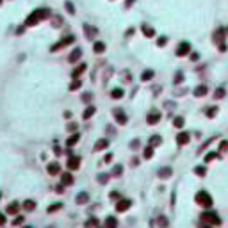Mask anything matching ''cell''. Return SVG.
Returning a JSON list of instances; mask_svg holds the SVG:
<instances>
[{
	"label": "cell",
	"mask_w": 228,
	"mask_h": 228,
	"mask_svg": "<svg viewBox=\"0 0 228 228\" xmlns=\"http://www.w3.org/2000/svg\"><path fill=\"white\" fill-rule=\"evenodd\" d=\"M114 116H116V120H118V123L125 125L127 123V114L121 111V109H114Z\"/></svg>",
	"instance_id": "obj_9"
},
{
	"label": "cell",
	"mask_w": 228,
	"mask_h": 228,
	"mask_svg": "<svg viewBox=\"0 0 228 228\" xmlns=\"http://www.w3.org/2000/svg\"><path fill=\"white\" fill-rule=\"evenodd\" d=\"M169 175H171V169H169V167H166V169H160V171H159V176H160V178H167Z\"/></svg>",
	"instance_id": "obj_26"
},
{
	"label": "cell",
	"mask_w": 228,
	"mask_h": 228,
	"mask_svg": "<svg viewBox=\"0 0 228 228\" xmlns=\"http://www.w3.org/2000/svg\"><path fill=\"white\" fill-rule=\"evenodd\" d=\"M73 41H75V38H73V36H68V38H64L62 41H59L57 45H53V46H52V52L59 50L61 46H66V45H70V43H73Z\"/></svg>",
	"instance_id": "obj_5"
},
{
	"label": "cell",
	"mask_w": 228,
	"mask_h": 228,
	"mask_svg": "<svg viewBox=\"0 0 228 228\" xmlns=\"http://www.w3.org/2000/svg\"><path fill=\"white\" fill-rule=\"evenodd\" d=\"M182 79H184V75H182V73H178V75L175 77V80H176V82H178V80H182Z\"/></svg>",
	"instance_id": "obj_47"
},
{
	"label": "cell",
	"mask_w": 228,
	"mask_h": 228,
	"mask_svg": "<svg viewBox=\"0 0 228 228\" xmlns=\"http://www.w3.org/2000/svg\"><path fill=\"white\" fill-rule=\"evenodd\" d=\"M6 221H7V219H6V214H0V226H4Z\"/></svg>",
	"instance_id": "obj_41"
},
{
	"label": "cell",
	"mask_w": 228,
	"mask_h": 228,
	"mask_svg": "<svg viewBox=\"0 0 228 228\" xmlns=\"http://www.w3.org/2000/svg\"><path fill=\"white\" fill-rule=\"evenodd\" d=\"M157 223H159V226H160V228H166L167 226V219L164 218V216H160V218L157 219Z\"/></svg>",
	"instance_id": "obj_27"
},
{
	"label": "cell",
	"mask_w": 228,
	"mask_h": 228,
	"mask_svg": "<svg viewBox=\"0 0 228 228\" xmlns=\"http://www.w3.org/2000/svg\"><path fill=\"white\" fill-rule=\"evenodd\" d=\"M89 100H91V94L86 93V94H84V102H89Z\"/></svg>",
	"instance_id": "obj_46"
},
{
	"label": "cell",
	"mask_w": 228,
	"mask_h": 228,
	"mask_svg": "<svg viewBox=\"0 0 228 228\" xmlns=\"http://www.w3.org/2000/svg\"><path fill=\"white\" fill-rule=\"evenodd\" d=\"M130 207H132V201H130V200H120V201L116 203V210H118V212H127Z\"/></svg>",
	"instance_id": "obj_4"
},
{
	"label": "cell",
	"mask_w": 228,
	"mask_h": 228,
	"mask_svg": "<svg viewBox=\"0 0 228 228\" xmlns=\"http://www.w3.org/2000/svg\"><path fill=\"white\" fill-rule=\"evenodd\" d=\"M201 221H203V223H207V226H214V228L221 225V218H219L216 212H212V210L203 212V214H201Z\"/></svg>",
	"instance_id": "obj_2"
},
{
	"label": "cell",
	"mask_w": 228,
	"mask_h": 228,
	"mask_svg": "<svg viewBox=\"0 0 228 228\" xmlns=\"http://www.w3.org/2000/svg\"><path fill=\"white\" fill-rule=\"evenodd\" d=\"M112 98H116V100H118V98H121V96H123V89H120V87H118V89H112Z\"/></svg>",
	"instance_id": "obj_25"
},
{
	"label": "cell",
	"mask_w": 228,
	"mask_h": 228,
	"mask_svg": "<svg viewBox=\"0 0 228 228\" xmlns=\"http://www.w3.org/2000/svg\"><path fill=\"white\" fill-rule=\"evenodd\" d=\"M228 148V143H225V141H223V143H221V150H226Z\"/></svg>",
	"instance_id": "obj_48"
},
{
	"label": "cell",
	"mask_w": 228,
	"mask_h": 228,
	"mask_svg": "<svg viewBox=\"0 0 228 228\" xmlns=\"http://www.w3.org/2000/svg\"><path fill=\"white\" fill-rule=\"evenodd\" d=\"M118 226V221L114 216H109V218L105 219V228H116Z\"/></svg>",
	"instance_id": "obj_11"
},
{
	"label": "cell",
	"mask_w": 228,
	"mask_h": 228,
	"mask_svg": "<svg viewBox=\"0 0 228 228\" xmlns=\"http://www.w3.org/2000/svg\"><path fill=\"white\" fill-rule=\"evenodd\" d=\"M203 228H212V226H203Z\"/></svg>",
	"instance_id": "obj_50"
},
{
	"label": "cell",
	"mask_w": 228,
	"mask_h": 228,
	"mask_svg": "<svg viewBox=\"0 0 228 228\" xmlns=\"http://www.w3.org/2000/svg\"><path fill=\"white\" fill-rule=\"evenodd\" d=\"M107 145H109V141H107V139H102V141H98V143H96L94 150H102V148H105Z\"/></svg>",
	"instance_id": "obj_24"
},
{
	"label": "cell",
	"mask_w": 228,
	"mask_h": 228,
	"mask_svg": "<svg viewBox=\"0 0 228 228\" xmlns=\"http://www.w3.org/2000/svg\"><path fill=\"white\" fill-rule=\"evenodd\" d=\"M79 166H80V157L70 155V159H68V167H70V169H79Z\"/></svg>",
	"instance_id": "obj_6"
},
{
	"label": "cell",
	"mask_w": 228,
	"mask_h": 228,
	"mask_svg": "<svg viewBox=\"0 0 228 228\" xmlns=\"http://www.w3.org/2000/svg\"><path fill=\"white\" fill-rule=\"evenodd\" d=\"M0 2H2V0H0Z\"/></svg>",
	"instance_id": "obj_51"
},
{
	"label": "cell",
	"mask_w": 228,
	"mask_h": 228,
	"mask_svg": "<svg viewBox=\"0 0 228 228\" xmlns=\"http://www.w3.org/2000/svg\"><path fill=\"white\" fill-rule=\"evenodd\" d=\"M132 2H134V0H127V7H128V6H132Z\"/></svg>",
	"instance_id": "obj_49"
},
{
	"label": "cell",
	"mask_w": 228,
	"mask_h": 228,
	"mask_svg": "<svg viewBox=\"0 0 228 228\" xmlns=\"http://www.w3.org/2000/svg\"><path fill=\"white\" fill-rule=\"evenodd\" d=\"M48 14H50V11H48V9H38V11H34L31 16L27 18L25 25H29V27H31V25H36V23H39L43 18H46Z\"/></svg>",
	"instance_id": "obj_1"
},
{
	"label": "cell",
	"mask_w": 228,
	"mask_h": 228,
	"mask_svg": "<svg viewBox=\"0 0 228 228\" xmlns=\"http://www.w3.org/2000/svg\"><path fill=\"white\" fill-rule=\"evenodd\" d=\"M21 223H23V216H16V219L13 221V225H16V226H18V225H21Z\"/></svg>",
	"instance_id": "obj_36"
},
{
	"label": "cell",
	"mask_w": 228,
	"mask_h": 228,
	"mask_svg": "<svg viewBox=\"0 0 228 228\" xmlns=\"http://www.w3.org/2000/svg\"><path fill=\"white\" fill-rule=\"evenodd\" d=\"M216 111H218V109H216V107H212V109H208L207 116H208V118H214V116H216Z\"/></svg>",
	"instance_id": "obj_39"
},
{
	"label": "cell",
	"mask_w": 228,
	"mask_h": 228,
	"mask_svg": "<svg viewBox=\"0 0 228 228\" xmlns=\"http://www.w3.org/2000/svg\"><path fill=\"white\" fill-rule=\"evenodd\" d=\"M79 205H84V203H87L89 201V196H87V193H80L79 196H77V200H75Z\"/></svg>",
	"instance_id": "obj_13"
},
{
	"label": "cell",
	"mask_w": 228,
	"mask_h": 228,
	"mask_svg": "<svg viewBox=\"0 0 228 228\" xmlns=\"http://www.w3.org/2000/svg\"><path fill=\"white\" fill-rule=\"evenodd\" d=\"M66 7H68V13H70V14H73V13H75V11H73L72 2H66Z\"/></svg>",
	"instance_id": "obj_40"
},
{
	"label": "cell",
	"mask_w": 228,
	"mask_h": 228,
	"mask_svg": "<svg viewBox=\"0 0 228 228\" xmlns=\"http://www.w3.org/2000/svg\"><path fill=\"white\" fill-rule=\"evenodd\" d=\"M79 139H80V137H79V134H73L72 137L68 139V143H66V145H68V146H73V145H77V143H79Z\"/></svg>",
	"instance_id": "obj_21"
},
{
	"label": "cell",
	"mask_w": 228,
	"mask_h": 228,
	"mask_svg": "<svg viewBox=\"0 0 228 228\" xmlns=\"http://www.w3.org/2000/svg\"><path fill=\"white\" fill-rule=\"evenodd\" d=\"M21 207L25 208V210H29V212H31V210H34V208H36V201H32V200H25V201L21 203Z\"/></svg>",
	"instance_id": "obj_12"
},
{
	"label": "cell",
	"mask_w": 228,
	"mask_h": 228,
	"mask_svg": "<svg viewBox=\"0 0 228 228\" xmlns=\"http://www.w3.org/2000/svg\"><path fill=\"white\" fill-rule=\"evenodd\" d=\"M152 155H153V148H152V146H148V148L145 150V159H150Z\"/></svg>",
	"instance_id": "obj_30"
},
{
	"label": "cell",
	"mask_w": 228,
	"mask_h": 228,
	"mask_svg": "<svg viewBox=\"0 0 228 228\" xmlns=\"http://www.w3.org/2000/svg\"><path fill=\"white\" fill-rule=\"evenodd\" d=\"M98 180H100V184H105L109 180V175H98Z\"/></svg>",
	"instance_id": "obj_38"
},
{
	"label": "cell",
	"mask_w": 228,
	"mask_h": 228,
	"mask_svg": "<svg viewBox=\"0 0 228 228\" xmlns=\"http://www.w3.org/2000/svg\"><path fill=\"white\" fill-rule=\"evenodd\" d=\"M80 55H82V50H80V48H75V50L72 52V55L68 57V61H70V62H75L79 57H80Z\"/></svg>",
	"instance_id": "obj_14"
},
{
	"label": "cell",
	"mask_w": 228,
	"mask_h": 228,
	"mask_svg": "<svg viewBox=\"0 0 228 228\" xmlns=\"http://www.w3.org/2000/svg\"><path fill=\"white\" fill-rule=\"evenodd\" d=\"M173 123H175V127H176V128L184 127V118H175V121H173Z\"/></svg>",
	"instance_id": "obj_32"
},
{
	"label": "cell",
	"mask_w": 228,
	"mask_h": 228,
	"mask_svg": "<svg viewBox=\"0 0 228 228\" xmlns=\"http://www.w3.org/2000/svg\"><path fill=\"white\" fill-rule=\"evenodd\" d=\"M157 45H159V46H162V45H166V38H160V39H159V43H157Z\"/></svg>",
	"instance_id": "obj_45"
},
{
	"label": "cell",
	"mask_w": 228,
	"mask_h": 228,
	"mask_svg": "<svg viewBox=\"0 0 228 228\" xmlns=\"http://www.w3.org/2000/svg\"><path fill=\"white\" fill-rule=\"evenodd\" d=\"M80 86H82V82H80V80H75V82L70 86V89H72V91H75V89H79Z\"/></svg>",
	"instance_id": "obj_34"
},
{
	"label": "cell",
	"mask_w": 228,
	"mask_h": 228,
	"mask_svg": "<svg viewBox=\"0 0 228 228\" xmlns=\"http://www.w3.org/2000/svg\"><path fill=\"white\" fill-rule=\"evenodd\" d=\"M152 77H153V72H152V70L143 73V80H148V79H152Z\"/></svg>",
	"instance_id": "obj_35"
},
{
	"label": "cell",
	"mask_w": 228,
	"mask_h": 228,
	"mask_svg": "<svg viewBox=\"0 0 228 228\" xmlns=\"http://www.w3.org/2000/svg\"><path fill=\"white\" fill-rule=\"evenodd\" d=\"M93 48H94V52H96V53H102L105 50V45H104V43H100V41H96Z\"/></svg>",
	"instance_id": "obj_20"
},
{
	"label": "cell",
	"mask_w": 228,
	"mask_h": 228,
	"mask_svg": "<svg viewBox=\"0 0 228 228\" xmlns=\"http://www.w3.org/2000/svg\"><path fill=\"white\" fill-rule=\"evenodd\" d=\"M86 228H98V219L96 218H91L86 221Z\"/></svg>",
	"instance_id": "obj_18"
},
{
	"label": "cell",
	"mask_w": 228,
	"mask_h": 228,
	"mask_svg": "<svg viewBox=\"0 0 228 228\" xmlns=\"http://www.w3.org/2000/svg\"><path fill=\"white\" fill-rule=\"evenodd\" d=\"M61 207H62V203H53V205H50V207H48V212H57Z\"/></svg>",
	"instance_id": "obj_28"
},
{
	"label": "cell",
	"mask_w": 228,
	"mask_h": 228,
	"mask_svg": "<svg viewBox=\"0 0 228 228\" xmlns=\"http://www.w3.org/2000/svg\"><path fill=\"white\" fill-rule=\"evenodd\" d=\"M84 70H86V64H80V66H79V68H77V70L73 72V77H77V75H80V73H82Z\"/></svg>",
	"instance_id": "obj_31"
},
{
	"label": "cell",
	"mask_w": 228,
	"mask_h": 228,
	"mask_svg": "<svg viewBox=\"0 0 228 228\" xmlns=\"http://www.w3.org/2000/svg\"><path fill=\"white\" fill-rule=\"evenodd\" d=\"M176 141H178V145H187L189 143V134H180L176 137Z\"/></svg>",
	"instance_id": "obj_19"
},
{
	"label": "cell",
	"mask_w": 228,
	"mask_h": 228,
	"mask_svg": "<svg viewBox=\"0 0 228 228\" xmlns=\"http://www.w3.org/2000/svg\"><path fill=\"white\" fill-rule=\"evenodd\" d=\"M225 96V89L221 87V89H216V98H223Z\"/></svg>",
	"instance_id": "obj_37"
},
{
	"label": "cell",
	"mask_w": 228,
	"mask_h": 228,
	"mask_svg": "<svg viewBox=\"0 0 228 228\" xmlns=\"http://www.w3.org/2000/svg\"><path fill=\"white\" fill-rule=\"evenodd\" d=\"M75 128H77V125H75V123H70V125H68V130H70V132H73Z\"/></svg>",
	"instance_id": "obj_43"
},
{
	"label": "cell",
	"mask_w": 228,
	"mask_h": 228,
	"mask_svg": "<svg viewBox=\"0 0 228 228\" xmlns=\"http://www.w3.org/2000/svg\"><path fill=\"white\" fill-rule=\"evenodd\" d=\"M121 171H123L121 167H120V166H116V169H114V175H121Z\"/></svg>",
	"instance_id": "obj_44"
},
{
	"label": "cell",
	"mask_w": 228,
	"mask_h": 228,
	"mask_svg": "<svg viewBox=\"0 0 228 228\" xmlns=\"http://www.w3.org/2000/svg\"><path fill=\"white\" fill-rule=\"evenodd\" d=\"M207 93H208L207 86H200V87L194 89V96H203V94H207Z\"/></svg>",
	"instance_id": "obj_16"
},
{
	"label": "cell",
	"mask_w": 228,
	"mask_h": 228,
	"mask_svg": "<svg viewBox=\"0 0 228 228\" xmlns=\"http://www.w3.org/2000/svg\"><path fill=\"white\" fill-rule=\"evenodd\" d=\"M189 50H191V46H189V43H180L178 45V48H176V55H186V53H189Z\"/></svg>",
	"instance_id": "obj_7"
},
{
	"label": "cell",
	"mask_w": 228,
	"mask_h": 228,
	"mask_svg": "<svg viewBox=\"0 0 228 228\" xmlns=\"http://www.w3.org/2000/svg\"><path fill=\"white\" fill-rule=\"evenodd\" d=\"M196 203L205 208H210L212 207V198H210V194H208L207 191H200L196 194Z\"/></svg>",
	"instance_id": "obj_3"
},
{
	"label": "cell",
	"mask_w": 228,
	"mask_h": 228,
	"mask_svg": "<svg viewBox=\"0 0 228 228\" xmlns=\"http://www.w3.org/2000/svg\"><path fill=\"white\" fill-rule=\"evenodd\" d=\"M159 120H160V112H157V111L150 112V114H148V118H146V121H148L150 125H155Z\"/></svg>",
	"instance_id": "obj_10"
},
{
	"label": "cell",
	"mask_w": 228,
	"mask_h": 228,
	"mask_svg": "<svg viewBox=\"0 0 228 228\" xmlns=\"http://www.w3.org/2000/svg\"><path fill=\"white\" fill-rule=\"evenodd\" d=\"M159 145H160V137H159V135H153V137L150 139V146L153 148V146H159Z\"/></svg>",
	"instance_id": "obj_23"
},
{
	"label": "cell",
	"mask_w": 228,
	"mask_h": 228,
	"mask_svg": "<svg viewBox=\"0 0 228 228\" xmlns=\"http://www.w3.org/2000/svg\"><path fill=\"white\" fill-rule=\"evenodd\" d=\"M62 184H66V186H72L73 184V176L70 175V173H62Z\"/></svg>",
	"instance_id": "obj_17"
},
{
	"label": "cell",
	"mask_w": 228,
	"mask_h": 228,
	"mask_svg": "<svg viewBox=\"0 0 228 228\" xmlns=\"http://www.w3.org/2000/svg\"><path fill=\"white\" fill-rule=\"evenodd\" d=\"M46 169H48L50 175H57V173H59V164H57V162H52V164H48Z\"/></svg>",
	"instance_id": "obj_15"
},
{
	"label": "cell",
	"mask_w": 228,
	"mask_h": 228,
	"mask_svg": "<svg viewBox=\"0 0 228 228\" xmlns=\"http://www.w3.org/2000/svg\"><path fill=\"white\" fill-rule=\"evenodd\" d=\"M143 32H145V36H153V29L152 27H143Z\"/></svg>",
	"instance_id": "obj_33"
},
{
	"label": "cell",
	"mask_w": 228,
	"mask_h": 228,
	"mask_svg": "<svg viewBox=\"0 0 228 228\" xmlns=\"http://www.w3.org/2000/svg\"><path fill=\"white\" fill-rule=\"evenodd\" d=\"M20 203H18V201H13V203H9V205H7V208H6V210H7V214H11V216H14V214H18V210H20Z\"/></svg>",
	"instance_id": "obj_8"
},
{
	"label": "cell",
	"mask_w": 228,
	"mask_h": 228,
	"mask_svg": "<svg viewBox=\"0 0 228 228\" xmlns=\"http://www.w3.org/2000/svg\"><path fill=\"white\" fill-rule=\"evenodd\" d=\"M93 114H94V107H91V105H89V107L86 109V112H84V120H89Z\"/></svg>",
	"instance_id": "obj_22"
},
{
	"label": "cell",
	"mask_w": 228,
	"mask_h": 228,
	"mask_svg": "<svg viewBox=\"0 0 228 228\" xmlns=\"http://www.w3.org/2000/svg\"><path fill=\"white\" fill-rule=\"evenodd\" d=\"M194 173H196V175H200V176H203L205 173H207V169H205L203 166H198L196 169H194Z\"/></svg>",
	"instance_id": "obj_29"
},
{
	"label": "cell",
	"mask_w": 228,
	"mask_h": 228,
	"mask_svg": "<svg viewBox=\"0 0 228 228\" xmlns=\"http://www.w3.org/2000/svg\"><path fill=\"white\" fill-rule=\"evenodd\" d=\"M216 157H218L216 153H210V155H207V157H205V162H208V160H212V159H216Z\"/></svg>",
	"instance_id": "obj_42"
}]
</instances>
